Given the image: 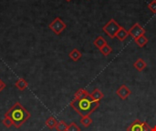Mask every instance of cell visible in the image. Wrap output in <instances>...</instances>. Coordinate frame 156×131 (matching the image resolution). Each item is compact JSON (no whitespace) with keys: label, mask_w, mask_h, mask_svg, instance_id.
Here are the masks:
<instances>
[{"label":"cell","mask_w":156,"mask_h":131,"mask_svg":"<svg viewBox=\"0 0 156 131\" xmlns=\"http://www.w3.org/2000/svg\"><path fill=\"white\" fill-rule=\"evenodd\" d=\"M80 122V124H81L84 128H89V127L92 124L93 120H92V119H91L90 116H86V117H81Z\"/></svg>","instance_id":"obj_17"},{"label":"cell","mask_w":156,"mask_h":131,"mask_svg":"<svg viewBox=\"0 0 156 131\" xmlns=\"http://www.w3.org/2000/svg\"><path fill=\"white\" fill-rule=\"evenodd\" d=\"M134 42L137 44L138 47H144L147 45V43L149 42V39L145 36V35H142V36H140L134 38Z\"/></svg>","instance_id":"obj_11"},{"label":"cell","mask_w":156,"mask_h":131,"mask_svg":"<svg viewBox=\"0 0 156 131\" xmlns=\"http://www.w3.org/2000/svg\"><path fill=\"white\" fill-rule=\"evenodd\" d=\"M48 27L56 34V35H60L67 27V25L65 22L60 18V17H56L48 26Z\"/></svg>","instance_id":"obj_5"},{"label":"cell","mask_w":156,"mask_h":131,"mask_svg":"<svg viewBox=\"0 0 156 131\" xmlns=\"http://www.w3.org/2000/svg\"><path fill=\"white\" fill-rule=\"evenodd\" d=\"M69 58H70L72 61L77 62V61H79V60L81 58L82 54H81V52H80L78 48H74V49H72V50L69 52Z\"/></svg>","instance_id":"obj_10"},{"label":"cell","mask_w":156,"mask_h":131,"mask_svg":"<svg viewBox=\"0 0 156 131\" xmlns=\"http://www.w3.org/2000/svg\"><path fill=\"white\" fill-rule=\"evenodd\" d=\"M100 51H101V53L104 57H108V56L112 52V48L108 44H106L104 47H102L100 49Z\"/></svg>","instance_id":"obj_19"},{"label":"cell","mask_w":156,"mask_h":131,"mask_svg":"<svg viewBox=\"0 0 156 131\" xmlns=\"http://www.w3.org/2000/svg\"><path fill=\"white\" fill-rule=\"evenodd\" d=\"M133 67H134V68H135L137 71L142 72V71H144V70L146 68L147 64H146V62H145L143 58H137V59L135 60V62L133 63Z\"/></svg>","instance_id":"obj_8"},{"label":"cell","mask_w":156,"mask_h":131,"mask_svg":"<svg viewBox=\"0 0 156 131\" xmlns=\"http://www.w3.org/2000/svg\"><path fill=\"white\" fill-rule=\"evenodd\" d=\"M148 8H149L154 14H156V0H152V1L148 4Z\"/></svg>","instance_id":"obj_22"},{"label":"cell","mask_w":156,"mask_h":131,"mask_svg":"<svg viewBox=\"0 0 156 131\" xmlns=\"http://www.w3.org/2000/svg\"><path fill=\"white\" fill-rule=\"evenodd\" d=\"M45 124H46V126H47L49 129H54L56 128L57 124H58V121H57V119H56L54 117H49V118L46 120Z\"/></svg>","instance_id":"obj_16"},{"label":"cell","mask_w":156,"mask_h":131,"mask_svg":"<svg viewBox=\"0 0 156 131\" xmlns=\"http://www.w3.org/2000/svg\"><path fill=\"white\" fill-rule=\"evenodd\" d=\"M5 115L11 119L14 123V127L16 129H19L31 117V114L19 102H16L12 106Z\"/></svg>","instance_id":"obj_2"},{"label":"cell","mask_w":156,"mask_h":131,"mask_svg":"<svg viewBox=\"0 0 156 131\" xmlns=\"http://www.w3.org/2000/svg\"><path fill=\"white\" fill-rule=\"evenodd\" d=\"M116 95L122 100L127 99L130 95H132V90L126 86V85H122L118 88V89L116 90Z\"/></svg>","instance_id":"obj_7"},{"label":"cell","mask_w":156,"mask_h":131,"mask_svg":"<svg viewBox=\"0 0 156 131\" xmlns=\"http://www.w3.org/2000/svg\"><path fill=\"white\" fill-rule=\"evenodd\" d=\"M2 123H3V125H4L5 128H7V129H9V128H11L12 126H14L13 121H12L11 119H10L8 116H6V115H5V118H4V119L2 120Z\"/></svg>","instance_id":"obj_20"},{"label":"cell","mask_w":156,"mask_h":131,"mask_svg":"<svg viewBox=\"0 0 156 131\" xmlns=\"http://www.w3.org/2000/svg\"><path fill=\"white\" fill-rule=\"evenodd\" d=\"M66 1H68V2H69V1H71V0H66Z\"/></svg>","instance_id":"obj_25"},{"label":"cell","mask_w":156,"mask_h":131,"mask_svg":"<svg viewBox=\"0 0 156 131\" xmlns=\"http://www.w3.org/2000/svg\"><path fill=\"white\" fill-rule=\"evenodd\" d=\"M121 27H122V26H120L115 19L112 18L105 26H103L102 30L110 38L113 39L116 36V34L120 30Z\"/></svg>","instance_id":"obj_3"},{"label":"cell","mask_w":156,"mask_h":131,"mask_svg":"<svg viewBox=\"0 0 156 131\" xmlns=\"http://www.w3.org/2000/svg\"><path fill=\"white\" fill-rule=\"evenodd\" d=\"M151 131H156V126L153 127V128H152V130H151Z\"/></svg>","instance_id":"obj_24"},{"label":"cell","mask_w":156,"mask_h":131,"mask_svg":"<svg viewBox=\"0 0 156 131\" xmlns=\"http://www.w3.org/2000/svg\"><path fill=\"white\" fill-rule=\"evenodd\" d=\"M15 87L17 88L18 90L20 91H24L27 87H28V83L24 79V78H19L16 81L15 83Z\"/></svg>","instance_id":"obj_12"},{"label":"cell","mask_w":156,"mask_h":131,"mask_svg":"<svg viewBox=\"0 0 156 131\" xmlns=\"http://www.w3.org/2000/svg\"><path fill=\"white\" fill-rule=\"evenodd\" d=\"M103 97H104L103 93H102L100 89H98V88H95V89L90 93V98H91L94 101H101V100L103 98Z\"/></svg>","instance_id":"obj_13"},{"label":"cell","mask_w":156,"mask_h":131,"mask_svg":"<svg viewBox=\"0 0 156 131\" xmlns=\"http://www.w3.org/2000/svg\"><path fill=\"white\" fill-rule=\"evenodd\" d=\"M107 44V41L102 37V36H98L94 41H93V45L100 50L102 47H104Z\"/></svg>","instance_id":"obj_15"},{"label":"cell","mask_w":156,"mask_h":131,"mask_svg":"<svg viewBox=\"0 0 156 131\" xmlns=\"http://www.w3.org/2000/svg\"><path fill=\"white\" fill-rule=\"evenodd\" d=\"M128 32H129V35L134 39V38H136V37L142 36V35H144V34H145V29H144L139 23H135V24L128 30Z\"/></svg>","instance_id":"obj_6"},{"label":"cell","mask_w":156,"mask_h":131,"mask_svg":"<svg viewBox=\"0 0 156 131\" xmlns=\"http://www.w3.org/2000/svg\"><path fill=\"white\" fill-rule=\"evenodd\" d=\"M70 107L81 117L90 116L100 107V101H94L90 95L81 99H74L70 102Z\"/></svg>","instance_id":"obj_1"},{"label":"cell","mask_w":156,"mask_h":131,"mask_svg":"<svg viewBox=\"0 0 156 131\" xmlns=\"http://www.w3.org/2000/svg\"><path fill=\"white\" fill-rule=\"evenodd\" d=\"M90 95V93H89L86 89L84 88H80L75 94H74V99H81L84 98H87Z\"/></svg>","instance_id":"obj_14"},{"label":"cell","mask_w":156,"mask_h":131,"mask_svg":"<svg viewBox=\"0 0 156 131\" xmlns=\"http://www.w3.org/2000/svg\"><path fill=\"white\" fill-rule=\"evenodd\" d=\"M67 131H81L80 128L75 123V122H71L69 126H68V129Z\"/></svg>","instance_id":"obj_21"},{"label":"cell","mask_w":156,"mask_h":131,"mask_svg":"<svg viewBox=\"0 0 156 131\" xmlns=\"http://www.w3.org/2000/svg\"><path fill=\"white\" fill-rule=\"evenodd\" d=\"M68 124L63 121V120H60V121H58V124L56 126V130L57 131H67L68 129Z\"/></svg>","instance_id":"obj_18"},{"label":"cell","mask_w":156,"mask_h":131,"mask_svg":"<svg viewBox=\"0 0 156 131\" xmlns=\"http://www.w3.org/2000/svg\"><path fill=\"white\" fill-rule=\"evenodd\" d=\"M129 36H130V35H129V32H128L123 26H122V27L120 28V30L117 32L115 37H116L118 40H120L121 42H123Z\"/></svg>","instance_id":"obj_9"},{"label":"cell","mask_w":156,"mask_h":131,"mask_svg":"<svg viewBox=\"0 0 156 131\" xmlns=\"http://www.w3.org/2000/svg\"><path fill=\"white\" fill-rule=\"evenodd\" d=\"M127 131H151L152 127L144 121H142L140 119L134 120L128 128Z\"/></svg>","instance_id":"obj_4"},{"label":"cell","mask_w":156,"mask_h":131,"mask_svg":"<svg viewBox=\"0 0 156 131\" xmlns=\"http://www.w3.org/2000/svg\"><path fill=\"white\" fill-rule=\"evenodd\" d=\"M5 88V84L3 82V80H1V78H0V93L3 91V89Z\"/></svg>","instance_id":"obj_23"}]
</instances>
